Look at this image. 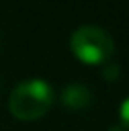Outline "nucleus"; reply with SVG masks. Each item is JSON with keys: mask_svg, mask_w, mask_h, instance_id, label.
<instances>
[{"mask_svg": "<svg viewBox=\"0 0 129 131\" xmlns=\"http://www.w3.org/2000/svg\"><path fill=\"white\" fill-rule=\"evenodd\" d=\"M53 105V89L46 80L30 78L13 88L8 106L17 120L32 122L46 114Z\"/></svg>", "mask_w": 129, "mask_h": 131, "instance_id": "obj_1", "label": "nucleus"}, {"mask_svg": "<svg viewBox=\"0 0 129 131\" xmlns=\"http://www.w3.org/2000/svg\"><path fill=\"white\" fill-rule=\"evenodd\" d=\"M70 49L86 65H104L114 53V40L101 27L82 25L70 36Z\"/></svg>", "mask_w": 129, "mask_h": 131, "instance_id": "obj_2", "label": "nucleus"}, {"mask_svg": "<svg viewBox=\"0 0 129 131\" xmlns=\"http://www.w3.org/2000/svg\"><path fill=\"white\" fill-rule=\"evenodd\" d=\"M120 76V67L118 65H108L103 69V78L106 80V82H114Z\"/></svg>", "mask_w": 129, "mask_h": 131, "instance_id": "obj_4", "label": "nucleus"}, {"mask_svg": "<svg viewBox=\"0 0 129 131\" xmlns=\"http://www.w3.org/2000/svg\"><path fill=\"white\" fill-rule=\"evenodd\" d=\"M61 103L65 106L72 108V110H82V108H87L93 103V93L89 88H86L84 84H68L61 93Z\"/></svg>", "mask_w": 129, "mask_h": 131, "instance_id": "obj_3", "label": "nucleus"}, {"mask_svg": "<svg viewBox=\"0 0 129 131\" xmlns=\"http://www.w3.org/2000/svg\"><path fill=\"white\" fill-rule=\"evenodd\" d=\"M120 120H122L120 125H123L125 129H129V97L122 103V106H120Z\"/></svg>", "mask_w": 129, "mask_h": 131, "instance_id": "obj_5", "label": "nucleus"}, {"mask_svg": "<svg viewBox=\"0 0 129 131\" xmlns=\"http://www.w3.org/2000/svg\"><path fill=\"white\" fill-rule=\"evenodd\" d=\"M108 131H127V129L123 127V125H110Z\"/></svg>", "mask_w": 129, "mask_h": 131, "instance_id": "obj_6", "label": "nucleus"}]
</instances>
